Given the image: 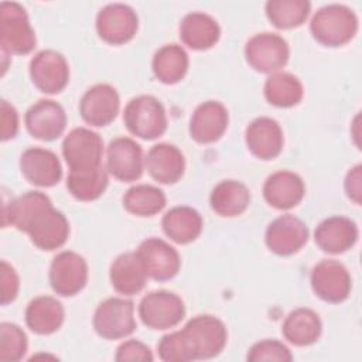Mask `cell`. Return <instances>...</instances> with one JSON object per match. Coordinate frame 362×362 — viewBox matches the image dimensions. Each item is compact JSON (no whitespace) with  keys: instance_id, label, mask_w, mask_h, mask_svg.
<instances>
[{"instance_id":"obj_24","label":"cell","mask_w":362,"mask_h":362,"mask_svg":"<svg viewBox=\"0 0 362 362\" xmlns=\"http://www.w3.org/2000/svg\"><path fill=\"white\" fill-rule=\"evenodd\" d=\"M144 165L153 180L161 184H174L184 174L185 158L174 144L158 143L148 150Z\"/></svg>"},{"instance_id":"obj_40","label":"cell","mask_w":362,"mask_h":362,"mask_svg":"<svg viewBox=\"0 0 362 362\" xmlns=\"http://www.w3.org/2000/svg\"><path fill=\"white\" fill-rule=\"evenodd\" d=\"M0 109H1V140L6 141L13 139L18 132V113L16 107L4 99L0 103Z\"/></svg>"},{"instance_id":"obj_36","label":"cell","mask_w":362,"mask_h":362,"mask_svg":"<svg viewBox=\"0 0 362 362\" xmlns=\"http://www.w3.org/2000/svg\"><path fill=\"white\" fill-rule=\"evenodd\" d=\"M28 341L25 332L14 322L0 324V361L17 362L27 352Z\"/></svg>"},{"instance_id":"obj_9","label":"cell","mask_w":362,"mask_h":362,"mask_svg":"<svg viewBox=\"0 0 362 362\" xmlns=\"http://www.w3.org/2000/svg\"><path fill=\"white\" fill-rule=\"evenodd\" d=\"M290 49L287 41L274 33L255 34L245 45L247 64L264 74L277 72L288 61Z\"/></svg>"},{"instance_id":"obj_6","label":"cell","mask_w":362,"mask_h":362,"mask_svg":"<svg viewBox=\"0 0 362 362\" xmlns=\"http://www.w3.org/2000/svg\"><path fill=\"white\" fill-rule=\"evenodd\" d=\"M103 140L86 127L72 129L62 141V156L69 173H86L102 167Z\"/></svg>"},{"instance_id":"obj_5","label":"cell","mask_w":362,"mask_h":362,"mask_svg":"<svg viewBox=\"0 0 362 362\" xmlns=\"http://www.w3.org/2000/svg\"><path fill=\"white\" fill-rule=\"evenodd\" d=\"M123 120L127 130L143 140L158 139L167 129L165 109L151 95H140L130 99L124 107Z\"/></svg>"},{"instance_id":"obj_39","label":"cell","mask_w":362,"mask_h":362,"mask_svg":"<svg viewBox=\"0 0 362 362\" xmlns=\"http://www.w3.org/2000/svg\"><path fill=\"white\" fill-rule=\"evenodd\" d=\"M20 288L17 272L6 260H1V304L7 305L16 300Z\"/></svg>"},{"instance_id":"obj_3","label":"cell","mask_w":362,"mask_h":362,"mask_svg":"<svg viewBox=\"0 0 362 362\" xmlns=\"http://www.w3.org/2000/svg\"><path fill=\"white\" fill-rule=\"evenodd\" d=\"M310 31L320 44L339 47L351 41L356 34L358 17L344 4H328L314 13Z\"/></svg>"},{"instance_id":"obj_33","label":"cell","mask_w":362,"mask_h":362,"mask_svg":"<svg viewBox=\"0 0 362 362\" xmlns=\"http://www.w3.org/2000/svg\"><path fill=\"white\" fill-rule=\"evenodd\" d=\"M123 206L136 216H153L165 206V195L154 185L137 184L123 195Z\"/></svg>"},{"instance_id":"obj_12","label":"cell","mask_w":362,"mask_h":362,"mask_svg":"<svg viewBox=\"0 0 362 362\" xmlns=\"http://www.w3.org/2000/svg\"><path fill=\"white\" fill-rule=\"evenodd\" d=\"M30 78L44 93H59L69 81V65L65 57L54 49H42L30 61Z\"/></svg>"},{"instance_id":"obj_18","label":"cell","mask_w":362,"mask_h":362,"mask_svg":"<svg viewBox=\"0 0 362 362\" xmlns=\"http://www.w3.org/2000/svg\"><path fill=\"white\" fill-rule=\"evenodd\" d=\"M25 127L28 133L44 141L58 139L66 126L64 107L52 99H40L25 112Z\"/></svg>"},{"instance_id":"obj_19","label":"cell","mask_w":362,"mask_h":362,"mask_svg":"<svg viewBox=\"0 0 362 362\" xmlns=\"http://www.w3.org/2000/svg\"><path fill=\"white\" fill-rule=\"evenodd\" d=\"M20 170L24 178L37 187H52L62 177L59 158L51 150L30 147L20 157Z\"/></svg>"},{"instance_id":"obj_23","label":"cell","mask_w":362,"mask_h":362,"mask_svg":"<svg viewBox=\"0 0 362 362\" xmlns=\"http://www.w3.org/2000/svg\"><path fill=\"white\" fill-rule=\"evenodd\" d=\"M305 194L303 178L287 170L276 171L269 175L263 184V197L266 202L276 209H291L301 202Z\"/></svg>"},{"instance_id":"obj_32","label":"cell","mask_w":362,"mask_h":362,"mask_svg":"<svg viewBox=\"0 0 362 362\" xmlns=\"http://www.w3.org/2000/svg\"><path fill=\"white\" fill-rule=\"evenodd\" d=\"M266 100L277 107L296 106L303 99V83L290 72H273L264 82Z\"/></svg>"},{"instance_id":"obj_13","label":"cell","mask_w":362,"mask_h":362,"mask_svg":"<svg viewBox=\"0 0 362 362\" xmlns=\"http://www.w3.org/2000/svg\"><path fill=\"white\" fill-rule=\"evenodd\" d=\"M139 27L136 11L123 3H110L96 16V31L99 37L113 45L130 41Z\"/></svg>"},{"instance_id":"obj_29","label":"cell","mask_w":362,"mask_h":362,"mask_svg":"<svg viewBox=\"0 0 362 362\" xmlns=\"http://www.w3.org/2000/svg\"><path fill=\"white\" fill-rule=\"evenodd\" d=\"M283 337L293 345L307 346L318 341L322 324L318 314L310 308H296L284 320Z\"/></svg>"},{"instance_id":"obj_11","label":"cell","mask_w":362,"mask_h":362,"mask_svg":"<svg viewBox=\"0 0 362 362\" xmlns=\"http://www.w3.org/2000/svg\"><path fill=\"white\" fill-rule=\"evenodd\" d=\"M311 287L317 297L327 303L338 304L351 293V276L348 269L332 259H324L311 270Z\"/></svg>"},{"instance_id":"obj_22","label":"cell","mask_w":362,"mask_h":362,"mask_svg":"<svg viewBox=\"0 0 362 362\" xmlns=\"http://www.w3.org/2000/svg\"><path fill=\"white\" fill-rule=\"evenodd\" d=\"M358 226L346 216H329L320 222L314 232L317 246L327 253L338 255L351 249L358 240Z\"/></svg>"},{"instance_id":"obj_15","label":"cell","mask_w":362,"mask_h":362,"mask_svg":"<svg viewBox=\"0 0 362 362\" xmlns=\"http://www.w3.org/2000/svg\"><path fill=\"white\" fill-rule=\"evenodd\" d=\"M143 151L130 137L113 139L106 150V170L119 181L130 182L143 174Z\"/></svg>"},{"instance_id":"obj_27","label":"cell","mask_w":362,"mask_h":362,"mask_svg":"<svg viewBox=\"0 0 362 362\" xmlns=\"http://www.w3.org/2000/svg\"><path fill=\"white\" fill-rule=\"evenodd\" d=\"M65 320L62 304L51 296L33 298L25 308L27 327L38 335H49L61 328Z\"/></svg>"},{"instance_id":"obj_1","label":"cell","mask_w":362,"mask_h":362,"mask_svg":"<svg viewBox=\"0 0 362 362\" xmlns=\"http://www.w3.org/2000/svg\"><path fill=\"white\" fill-rule=\"evenodd\" d=\"M3 226H14L25 232L41 250H55L69 236L68 219L40 191H28L6 204L3 206Z\"/></svg>"},{"instance_id":"obj_28","label":"cell","mask_w":362,"mask_h":362,"mask_svg":"<svg viewBox=\"0 0 362 362\" xmlns=\"http://www.w3.org/2000/svg\"><path fill=\"white\" fill-rule=\"evenodd\" d=\"M164 233L175 243L185 245L194 242L202 230V218L191 206L178 205L165 212L161 219Z\"/></svg>"},{"instance_id":"obj_4","label":"cell","mask_w":362,"mask_h":362,"mask_svg":"<svg viewBox=\"0 0 362 362\" xmlns=\"http://www.w3.org/2000/svg\"><path fill=\"white\" fill-rule=\"evenodd\" d=\"M35 33L25 8L16 1L0 3V45L1 54L25 55L35 47Z\"/></svg>"},{"instance_id":"obj_38","label":"cell","mask_w":362,"mask_h":362,"mask_svg":"<svg viewBox=\"0 0 362 362\" xmlns=\"http://www.w3.org/2000/svg\"><path fill=\"white\" fill-rule=\"evenodd\" d=\"M115 359L117 362H150L154 356L146 344L137 339H129L119 345Z\"/></svg>"},{"instance_id":"obj_16","label":"cell","mask_w":362,"mask_h":362,"mask_svg":"<svg viewBox=\"0 0 362 362\" xmlns=\"http://www.w3.org/2000/svg\"><path fill=\"white\" fill-rule=\"evenodd\" d=\"M264 240L270 252L279 256H291L307 243L308 228L300 218L286 214L269 223Z\"/></svg>"},{"instance_id":"obj_26","label":"cell","mask_w":362,"mask_h":362,"mask_svg":"<svg viewBox=\"0 0 362 362\" xmlns=\"http://www.w3.org/2000/svg\"><path fill=\"white\" fill-rule=\"evenodd\" d=\"M219 35L221 28L216 20L206 13L192 11L181 20L180 38L191 49H208L218 42Z\"/></svg>"},{"instance_id":"obj_2","label":"cell","mask_w":362,"mask_h":362,"mask_svg":"<svg viewBox=\"0 0 362 362\" xmlns=\"http://www.w3.org/2000/svg\"><path fill=\"white\" fill-rule=\"evenodd\" d=\"M226 338V327L219 318L201 314L191 318L182 329L164 335L157 351L165 362L211 359L222 352Z\"/></svg>"},{"instance_id":"obj_25","label":"cell","mask_w":362,"mask_h":362,"mask_svg":"<svg viewBox=\"0 0 362 362\" xmlns=\"http://www.w3.org/2000/svg\"><path fill=\"white\" fill-rule=\"evenodd\" d=\"M109 277L112 287L117 293L133 296L144 288L148 276L137 252H127L112 262Z\"/></svg>"},{"instance_id":"obj_10","label":"cell","mask_w":362,"mask_h":362,"mask_svg":"<svg viewBox=\"0 0 362 362\" xmlns=\"http://www.w3.org/2000/svg\"><path fill=\"white\" fill-rule=\"evenodd\" d=\"M48 279L51 288L57 294L64 297H72L86 286V260L75 252L64 250L52 259Z\"/></svg>"},{"instance_id":"obj_17","label":"cell","mask_w":362,"mask_h":362,"mask_svg":"<svg viewBox=\"0 0 362 362\" xmlns=\"http://www.w3.org/2000/svg\"><path fill=\"white\" fill-rule=\"evenodd\" d=\"M120 98L109 83H98L89 88L79 102V113L90 126L102 127L115 120L119 113Z\"/></svg>"},{"instance_id":"obj_34","label":"cell","mask_w":362,"mask_h":362,"mask_svg":"<svg viewBox=\"0 0 362 362\" xmlns=\"http://www.w3.org/2000/svg\"><path fill=\"white\" fill-rule=\"evenodd\" d=\"M308 0H269L264 6L266 16L277 28H294L301 25L310 14Z\"/></svg>"},{"instance_id":"obj_21","label":"cell","mask_w":362,"mask_h":362,"mask_svg":"<svg viewBox=\"0 0 362 362\" xmlns=\"http://www.w3.org/2000/svg\"><path fill=\"white\" fill-rule=\"evenodd\" d=\"M249 151L260 160L276 158L283 148V130L277 120L262 116L249 123L245 132Z\"/></svg>"},{"instance_id":"obj_20","label":"cell","mask_w":362,"mask_h":362,"mask_svg":"<svg viewBox=\"0 0 362 362\" xmlns=\"http://www.w3.org/2000/svg\"><path fill=\"white\" fill-rule=\"evenodd\" d=\"M228 122L226 107L218 100H206L197 106L189 119V136L201 144L214 143L225 133Z\"/></svg>"},{"instance_id":"obj_41","label":"cell","mask_w":362,"mask_h":362,"mask_svg":"<svg viewBox=\"0 0 362 362\" xmlns=\"http://www.w3.org/2000/svg\"><path fill=\"white\" fill-rule=\"evenodd\" d=\"M344 187L348 198L359 205L361 197H362V165L361 164H356L348 171Z\"/></svg>"},{"instance_id":"obj_30","label":"cell","mask_w":362,"mask_h":362,"mask_svg":"<svg viewBox=\"0 0 362 362\" xmlns=\"http://www.w3.org/2000/svg\"><path fill=\"white\" fill-rule=\"evenodd\" d=\"M250 202V192L245 184L236 180L218 182L209 197L211 208L221 216L232 218L243 214Z\"/></svg>"},{"instance_id":"obj_8","label":"cell","mask_w":362,"mask_h":362,"mask_svg":"<svg viewBox=\"0 0 362 362\" xmlns=\"http://www.w3.org/2000/svg\"><path fill=\"white\" fill-rule=\"evenodd\" d=\"M185 305L180 296L167 290L146 294L139 304V317L151 329H168L181 322Z\"/></svg>"},{"instance_id":"obj_7","label":"cell","mask_w":362,"mask_h":362,"mask_svg":"<svg viewBox=\"0 0 362 362\" xmlns=\"http://www.w3.org/2000/svg\"><path fill=\"white\" fill-rule=\"evenodd\" d=\"M93 328L105 339H122L136 329L134 304L132 300L109 297L93 314Z\"/></svg>"},{"instance_id":"obj_14","label":"cell","mask_w":362,"mask_h":362,"mask_svg":"<svg viewBox=\"0 0 362 362\" xmlns=\"http://www.w3.org/2000/svg\"><path fill=\"white\" fill-rule=\"evenodd\" d=\"M137 255L148 277L157 281H167L177 276L181 259L178 252L160 238H147L139 247Z\"/></svg>"},{"instance_id":"obj_35","label":"cell","mask_w":362,"mask_h":362,"mask_svg":"<svg viewBox=\"0 0 362 362\" xmlns=\"http://www.w3.org/2000/svg\"><path fill=\"white\" fill-rule=\"evenodd\" d=\"M107 174L109 173L103 165L93 171L69 173L66 178V188L78 201L98 199L107 187Z\"/></svg>"},{"instance_id":"obj_31","label":"cell","mask_w":362,"mask_h":362,"mask_svg":"<svg viewBox=\"0 0 362 362\" xmlns=\"http://www.w3.org/2000/svg\"><path fill=\"white\" fill-rule=\"evenodd\" d=\"M188 65V54L178 44H165L158 48L151 62L156 78L167 85L180 82L185 76Z\"/></svg>"},{"instance_id":"obj_37","label":"cell","mask_w":362,"mask_h":362,"mask_svg":"<svg viewBox=\"0 0 362 362\" xmlns=\"http://www.w3.org/2000/svg\"><path fill=\"white\" fill-rule=\"evenodd\" d=\"M246 358L250 362H290L293 355L283 342L276 339H263L250 346Z\"/></svg>"}]
</instances>
